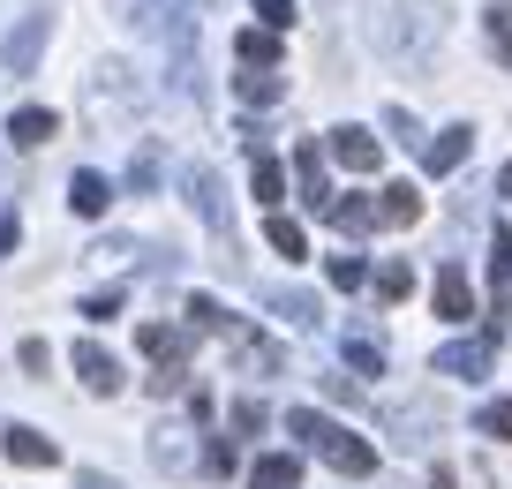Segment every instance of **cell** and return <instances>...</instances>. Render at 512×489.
Masks as SVG:
<instances>
[{
  "instance_id": "5bb4252c",
  "label": "cell",
  "mask_w": 512,
  "mask_h": 489,
  "mask_svg": "<svg viewBox=\"0 0 512 489\" xmlns=\"http://www.w3.org/2000/svg\"><path fill=\"white\" fill-rule=\"evenodd\" d=\"M68 204H76V219H106L113 181H106V174H76V181H68Z\"/></svg>"
},
{
  "instance_id": "1f68e13d",
  "label": "cell",
  "mask_w": 512,
  "mask_h": 489,
  "mask_svg": "<svg viewBox=\"0 0 512 489\" xmlns=\"http://www.w3.org/2000/svg\"><path fill=\"white\" fill-rule=\"evenodd\" d=\"M256 23H264V31H287V23H294V0H256Z\"/></svg>"
},
{
  "instance_id": "9c48e42d",
  "label": "cell",
  "mask_w": 512,
  "mask_h": 489,
  "mask_svg": "<svg viewBox=\"0 0 512 489\" xmlns=\"http://www.w3.org/2000/svg\"><path fill=\"white\" fill-rule=\"evenodd\" d=\"M490 309L512 316V226L490 234Z\"/></svg>"
},
{
  "instance_id": "ffe728a7",
  "label": "cell",
  "mask_w": 512,
  "mask_h": 489,
  "mask_svg": "<svg viewBox=\"0 0 512 489\" xmlns=\"http://www.w3.org/2000/svg\"><path fill=\"white\" fill-rule=\"evenodd\" d=\"M249 189H256V204H279V196H287V166H279L272 151H256V166H249Z\"/></svg>"
},
{
  "instance_id": "74e56055",
  "label": "cell",
  "mask_w": 512,
  "mask_h": 489,
  "mask_svg": "<svg viewBox=\"0 0 512 489\" xmlns=\"http://www.w3.org/2000/svg\"><path fill=\"white\" fill-rule=\"evenodd\" d=\"M430 489H460V474H452V467H437V474H430Z\"/></svg>"
},
{
  "instance_id": "9a60e30c",
  "label": "cell",
  "mask_w": 512,
  "mask_h": 489,
  "mask_svg": "<svg viewBox=\"0 0 512 489\" xmlns=\"http://www.w3.org/2000/svg\"><path fill=\"white\" fill-rule=\"evenodd\" d=\"M294 482H302V459L294 452H264L249 467V489H294Z\"/></svg>"
},
{
  "instance_id": "836d02e7",
  "label": "cell",
  "mask_w": 512,
  "mask_h": 489,
  "mask_svg": "<svg viewBox=\"0 0 512 489\" xmlns=\"http://www.w3.org/2000/svg\"><path fill=\"white\" fill-rule=\"evenodd\" d=\"M234 429L256 437V429H264V399H234Z\"/></svg>"
},
{
  "instance_id": "52a82bcc",
  "label": "cell",
  "mask_w": 512,
  "mask_h": 489,
  "mask_svg": "<svg viewBox=\"0 0 512 489\" xmlns=\"http://www.w3.org/2000/svg\"><path fill=\"white\" fill-rule=\"evenodd\" d=\"M189 204H196V219L211 226V234H226V196H219V174H211V166H189Z\"/></svg>"
},
{
  "instance_id": "3957f363",
  "label": "cell",
  "mask_w": 512,
  "mask_h": 489,
  "mask_svg": "<svg viewBox=\"0 0 512 489\" xmlns=\"http://www.w3.org/2000/svg\"><path fill=\"white\" fill-rule=\"evenodd\" d=\"M38 53H46V16H23L16 31H8V46H0V61H8V76H31Z\"/></svg>"
},
{
  "instance_id": "d6986e66",
  "label": "cell",
  "mask_w": 512,
  "mask_h": 489,
  "mask_svg": "<svg viewBox=\"0 0 512 489\" xmlns=\"http://www.w3.org/2000/svg\"><path fill=\"white\" fill-rule=\"evenodd\" d=\"M264 241H272V249L287 256V264H302V256H309V234L287 219V211H272V219H264Z\"/></svg>"
},
{
  "instance_id": "30bf717a",
  "label": "cell",
  "mask_w": 512,
  "mask_h": 489,
  "mask_svg": "<svg viewBox=\"0 0 512 489\" xmlns=\"http://www.w3.org/2000/svg\"><path fill=\"white\" fill-rule=\"evenodd\" d=\"M136 347H144L159 369H181V354H189V332H174V324H136Z\"/></svg>"
},
{
  "instance_id": "277c9868",
  "label": "cell",
  "mask_w": 512,
  "mask_h": 489,
  "mask_svg": "<svg viewBox=\"0 0 512 489\" xmlns=\"http://www.w3.org/2000/svg\"><path fill=\"white\" fill-rule=\"evenodd\" d=\"M437 316H445V324H467V316H475V279H467V264L437 271Z\"/></svg>"
},
{
  "instance_id": "ba28073f",
  "label": "cell",
  "mask_w": 512,
  "mask_h": 489,
  "mask_svg": "<svg viewBox=\"0 0 512 489\" xmlns=\"http://www.w3.org/2000/svg\"><path fill=\"white\" fill-rule=\"evenodd\" d=\"M76 377L91 384L98 399H113V392H121V362H113V354L98 347V339H83V347H76Z\"/></svg>"
},
{
  "instance_id": "8d00e7d4",
  "label": "cell",
  "mask_w": 512,
  "mask_h": 489,
  "mask_svg": "<svg viewBox=\"0 0 512 489\" xmlns=\"http://www.w3.org/2000/svg\"><path fill=\"white\" fill-rule=\"evenodd\" d=\"M16 234H23V226H16V211H0V256L16 249Z\"/></svg>"
},
{
  "instance_id": "5b68a950",
  "label": "cell",
  "mask_w": 512,
  "mask_h": 489,
  "mask_svg": "<svg viewBox=\"0 0 512 489\" xmlns=\"http://www.w3.org/2000/svg\"><path fill=\"white\" fill-rule=\"evenodd\" d=\"M294 181H302L309 211H332V181H324V151L317 143H294Z\"/></svg>"
},
{
  "instance_id": "7402d4cb",
  "label": "cell",
  "mask_w": 512,
  "mask_h": 489,
  "mask_svg": "<svg viewBox=\"0 0 512 489\" xmlns=\"http://www.w3.org/2000/svg\"><path fill=\"white\" fill-rule=\"evenodd\" d=\"M324 219H332L339 234H369V226H377V204H362V196H347V204H339V196H332V211H324Z\"/></svg>"
},
{
  "instance_id": "4316f807",
  "label": "cell",
  "mask_w": 512,
  "mask_h": 489,
  "mask_svg": "<svg viewBox=\"0 0 512 489\" xmlns=\"http://www.w3.org/2000/svg\"><path fill=\"white\" fill-rule=\"evenodd\" d=\"M226 324H234V316H226L211 294H196V301H189V332H226Z\"/></svg>"
},
{
  "instance_id": "d590c367",
  "label": "cell",
  "mask_w": 512,
  "mask_h": 489,
  "mask_svg": "<svg viewBox=\"0 0 512 489\" xmlns=\"http://www.w3.org/2000/svg\"><path fill=\"white\" fill-rule=\"evenodd\" d=\"M204 467H211V474H234V444H226V437H211V452H204Z\"/></svg>"
},
{
  "instance_id": "4fadbf2b",
  "label": "cell",
  "mask_w": 512,
  "mask_h": 489,
  "mask_svg": "<svg viewBox=\"0 0 512 489\" xmlns=\"http://www.w3.org/2000/svg\"><path fill=\"white\" fill-rule=\"evenodd\" d=\"M234 91H241V106H279V98H287V76H279V68H241Z\"/></svg>"
},
{
  "instance_id": "2e32d148",
  "label": "cell",
  "mask_w": 512,
  "mask_h": 489,
  "mask_svg": "<svg viewBox=\"0 0 512 489\" xmlns=\"http://www.w3.org/2000/svg\"><path fill=\"white\" fill-rule=\"evenodd\" d=\"M422 219V189H407V181H392V189L377 196V226H415Z\"/></svg>"
},
{
  "instance_id": "f546056e",
  "label": "cell",
  "mask_w": 512,
  "mask_h": 489,
  "mask_svg": "<svg viewBox=\"0 0 512 489\" xmlns=\"http://www.w3.org/2000/svg\"><path fill=\"white\" fill-rule=\"evenodd\" d=\"M377 294L384 301H407V294H415V271H407V264H384L377 271Z\"/></svg>"
},
{
  "instance_id": "8992f818",
  "label": "cell",
  "mask_w": 512,
  "mask_h": 489,
  "mask_svg": "<svg viewBox=\"0 0 512 489\" xmlns=\"http://www.w3.org/2000/svg\"><path fill=\"white\" fill-rule=\"evenodd\" d=\"M437 377H467V384H475L482 377V369H490V339H452V347H437Z\"/></svg>"
},
{
  "instance_id": "e0dca14e",
  "label": "cell",
  "mask_w": 512,
  "mask_h": 489,
  "mask_svg": "<svg viewBox=\"0 0 512 489\" xmlns=\"http://www.w3.org/2000/svg\"><path fill=\"white\" fill-rule=\"evenodd\" d=\"M0 444H8L16 467H53V459H61V452H53V437H38V429H8Z\"/></svg>"
},
{
  "instance_id": "d4e9b609",
  "label": "cell",
  "mask_w": 512,
  "mask_h": 489,
  "mask_svg": "<svg viewBox=\"0 0 512 489\" xmlns=\"http://www.w3.org/2000/svg\"><path fill=\"white\" fill-rule=\"evenodd\" d=\"M113 16H121L128 31H159V16H166V0H113Z\"/></svg>"
},
{
  "instance_id": "e575fe53",
  "label": "cell",
  "mask_w": 512,
  "mask_h": 489,
  "mask_svg": "<svg viewBox=\"0 0 512 489\" xmlns=\"http://www.w3.org/2000/svg\"><path fill=\"white\" fill-rule=\"evenodd\" d=\"M23 369H31V377H46V369H53V347H46V339H23Z\"/></svg>"
},
{
  "instance_id": "4dcf8cb0",
  "label": "cell",
  "mask_w": 512,
  "mask_h": 489,
  "mask_svg": "<svg viewBox=\"0 0 512 489\" xmlns=\"http://www.w3.org/2000/svg\"><path fill=\"white\" fill-rule=\"evenodd\" d=\"M151 459H159V467H189V444H181V429H159V444H151Z\"/></svg>"
},
{
  "instance_id": "cb8c5ba5",
  "label": "cell",
  "mask_w": 512,
  "mask_h": 489,
  "mask_svg": "<svg viewBox=\"0 0 512 489\" xmlns=\"http://www.w3.org/2000/svg\"><path fill=\"white\" fill-rule=\"evenodd\" d=\"M475 429H482V437H497V444H512V399H482Z\"/></svg>"
},
{
  "instance_id": "d6a6232c",
  "label": "cell",
  "mask_w": 512,
  "mask_h": 489,
  "mask_svg": "<svg viewBox=\"0 0 512 489\" xmlns=\"http://www.w3.org/2000/svg\"><path fill=\"white\" fill-rule=\"evenodd\" d=\"M83 316H91V324H106V316H121V286H106V294H91V301H83Z\"/></svg>"
},
{
  "instance_id": "83f0119b",
  "label": "cell",
  "mask_w": 512,
  "mask_h": 489,
  "mask_svg": "<svg viewBox=\"0 0 512 489\" xmlns=\"http://www.w3.org/2000/svg\"><path fill=\"white\" fill-rule=\"evenodd\" d=\"M362 279H369V264H362L354 249H339V256H332V286H339V294H354Z\"/></svg>"
},
{
  "instance_id": "ac0fdd59",
  "label": "cell",
  "mask_w": 512,
  "mask_h": 489,
  "mask_svg": "<svg viewBox=\"0 0 512 489\" xmlns=\"http://www.w3.org/2000/svg\"><path fill=\"white\" fill-rule=\"evenodd\" d=\"M234 53H241V68H279V31H264V23H256V31L234 38Z\"/></svg>"
},
{
  "instance_id": "7c38bea8",
  "label": "cell",
  "mask_w": 512,
  "mask_h": 489,
  "mask_svg": "<svg viewBox=\"0 0 512 489\" xmlns=\"http://www.w3.org/2000/svg\"><path fill=\"white\" fill-rule=\"evenodd\" d=\"M61 136V121H53L46 106H23V113H8V143H23V151H38V143H53Z\"/></svg>"
},
{
  "instance_id": "f35d334b",
  "label": "cell",
  "mask_w": 512,
  "mask_h": 489,
  "mask_svg": "<svg viewBox=\"0 0 512 489\" xmlns=\"http://www.w3.org/2000/svg\"><path fill=\"white\" fill-rule=\"evenodd\" d=\"M497 189H505V196H512V158H505V174H497Z\"/></svg>"
},
{
  "instance_id": "44dd1931",
  "label": "cell",
  "mask_w": 512,
  "mask_h": 489,
  "mask_svg": "<svg viewBox=\"0 0 512 489\" xmlns=\"http://www.w3.org/2000/svg\"><path fill=\"white\" fill-rule=\"evenodd\" d=\"M272 316H287V324H317V294H302V286H272Z\"/></svg>"
},
{
  "instance_id": "603a6c76",
  "label": "cell",
  "mask_w": 512,
  "mask_h": 489,
  "mask_svg": "<svg viewBox=\"0 0 512 489\" xmlns=\"http://www.w3.org/2000/svg\"><path fill=\"white\" fill-rule=\"evenodd\" d=\"M347 369H354V377H384V347H377V332H354V339H347Z\"/></svg>"
},
{
  "instance_id": "7a4b0ae2",
  "label": "cell",
  "mask_w": 512,
  "mask_h": 489,
  "mask_svg": "<svg viewBox=\"0 0 512 489\" xmlns=\"http://www.w3.org/2000/svg\"><path fill=\"white\" fill-rule=\"evenodd\" d=\"M324 151H332L347 174H377V166H384V143L369 136V128H332V143H324Z\"/></svg>"
},
{
  "instance_id": "484cf974",
  "label": "cell",
  "mask_w": 512,
  "mask_h": 489,
  "mask_svg": "<svg viewBox=\"0 0 512 489\" xmlns=\"http://www.w3.org/2000/svg\"><path fill=\"white\" fill-rule=\"evenodd\" d=\"M482 23H490V46H497V61L512 68V0H497V8H490Z\"/></svg>"
},
{
  "instance_id": "f1b7e54d",
  "label": "cell",
  "mask_w": 512,
  "mask_h": 489,
  "mask_svg": "<svg viewBox=\"0 0 512 489\" xmlns=\"http://www.w3.org/2000/svg\"><path fill=\"white\" fill-rule=\"evenodd\" d=\"M384 422L400 429V444H422V437H415V429H430V422H437V414H430V407H392V414H384Z\"/></svg>"
},
{
  "instance_id": "6da1fadb",
  "label": "cell",
  "mask_w": 512,
  "mask_h": 489,
  "mask_svg": "<svg viewBox=\"0 0 512 489\" xmlns=\"http://www.w3.org/2000/svg\"><path fill=\"white\" fill-rule=\"evenodd\" d=\"M287 437H302L309 452H317L324 467H339V474H369V467H377V452H369V444L354 437V429L324 422L317 407H294V414H287Z\"/></svg>"
},
{
  "instance_id": "8fae6325",
  "label": "cell",
  "mask_w": 512,
  "mask_h": 489,
  "mask_svg": "<svg viewBox=\"0 0 512 489\" xmlns=\"http://www.w3.org/2000/svg\"><path fill=\"white\" fill-rule=\"evenodd\" d=\"M467 151H475V128H467V121H460V128H437V143L422 151V166H430V174H452Z\"/></svg>"
}]
</instances>
